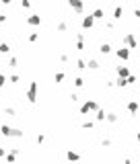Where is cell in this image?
I'll return each mask as SVG.
<instances>
[{"instance_id":"obj_1","label":"cell","mask_w":140,"mask_h":164,"mask_svg":"<svg viewBox=\"0 0 140 164\" xmlns=\"http://www.w3.org/2000/svg\"><path fill=\"white\" fill-rule=\"evenodd\" d=\"M0 133H2L4 137H15V139H21V137H25V131H23V129L10 127L8 123H4V125H0Z\"/></svg>"},{"instance_id":"obj_2","label":"cell","mask_w":140,"mask_h":164,"mask_svg":"<svg viewBox=\"0 0 140 164\" xmlns=\"http://www.w3.org/2000/svg\"><path fill=\"white\" fill-rule=\"evenodd\" d=\"M37 90H39V84H37V82H31V84L27 86V90H25V99H27V103H31V105L37 103Z\"/></svg>"},{"instance_id":"obj_3","label":"cell","mask_w":140,"mask_h":164,"mask_svg":"<svg viewBox=\"0 0 140 164\" xmlns=\"http://www.w3.org/2000/svg\"><path fill=\"white\" fill-rule=\"evenodd\" d=\"M99 109V105L93 101V99H87L85 103H82V107H80V115H91V113H95Z\"/></svg>"},{"instance_id":"obj_4","label":"cell","mask_w":140,"mask_h":164,"mask_svg":"<svg viewBox=\"0 0 140 164\" xmlns=\"http://www.w3.org/2000/svg\"><path fill=\"white\" fill-rule=\"evenodd\" d=\"M68 6L72 8L76 14H82L85 12V2H82V0H68Z\"/></svg>"},{"instance_id":"obj_5","label":"cell","mask_w":140,"mask_h":164,"mask_svg":"<svg viewBox=\"0 0 140 164\" xmlns=\"http://www.w3.org/2000/svg\"><path fill=\"white\" fill-rule=\"evenodd\" d=\"M80 25H82V29H85V31L93 29V25H95V16H93V14H89V16H82V23H80Z\"/></svg>"},{"instance_id":"obj_6","label":"cell","mask_w":140,"mask_h":164,"mask_svg":"<svg viewBox=\"0 0 140 164\" xmlns=\"http://www.w3.org/2000/svg\"><path fill=\"white\" fill-rule=\"evenodd\" d=\"M27 25L39 27V25H41V14H29V16H27Z\"/></svg>"},{"instance_id":"obj_7","label":"cell","mask_w":140,"mask_h":164,"mask_svg":"<svg viewBox=\"0 0 140 164\" xmlns=\"http://www.w3.org/2000/svg\"><path fill=\"white\" fill-rule=\"evenodd\" d=\"M124 45L126 47H136V37L132 33H124Z\"/></svg>"},{"instance_id":"obj_8","label":"cell","mask_w":140,"mask_h":164,"mask_svg":"<svg viewBox=\"0 0 140 164\" xmlns=\"http://www.w3.org/2000/svg\"><path fill=\"white\" fill-rule=\"evenodd\" d=\"M76 49L78 51L85 49V33H76Z\"/></svg>"},{"instance_id":"obj_9","label":"cell","mask_w":140,"mask_h":164,"mask_svg":"<svg viewBox=\"0 0 140 164\" xmlns=\"http://www.w3.org/2000/svg\"><path fill=\"white\" fill-rule=\"evenodd\" d=\"M115 72H118L120 78H128V76H130V70H128L126 66H118V68H115Z\"/></svg>"},{"instance_id":"obj_10","label":"cell","mask_w":140,"mask_h":164,"mask_svg":"<svg viewBox=\"0 0 140 164\" xmlns=\"http://www.w3.org/2000/svg\"><path fill=\"white\" fill-rule=\"evenodd\" d=\"M115 54H118L120 60H128V58H130V49H128V47H122V49H118Z\"/></svg>"},{"instance_id":"obj_11","label":"cell","mask_w":140,"mask_h":164,"mask_svg":"<svg viewBox=\"0 0 140 164\" xmlns=\"http://www.w3.org/2000/svg\"><path fill=\"white\" fill-rule=\"evenodd\" d=\"M91 14L95 16V21H101V19H105V10H103V8H95V10L91 12Z\"/></svg>"},{"instance_id":"obj_12","label":"cell","mask_w":140,"mask_h":164,"mask_svg":"<svg viewBox=\"0 0 140 164\" xmlns=\"http://www.w3.org/2000/svg\"><path fill=\"white\" fill-rule=\"evenodd\" d=\"M56 29H58L60 33H66V31H68V23H66V21H58V23H56Z\"/></svg>"},{"instance_id":"obj_13","label":"cell","mask_w":140,"mask_h":164,"mask_svg":"<svg viewBox=\"0 0 140 164\" xmlns=\"http://www.w3.org/2000/svg\"><path fill=\"white\" fill-rule=\"evenodd\" d=\"M122 16H124V8H122V6H115V8H113V19L120 21Z\"/></svg>"},{"instance_id":"obj_14","label":"cell","mask_w":140,"mask_h":164,"mask_svg":"<svg viewBox=\"0 0 140 164\" xmlns=\"http://www.w3.org/2000/svg\"><path fill=\"white\" fill-rule=\"evenodd\" d=\"M87 68H89V70H99V62H97L95 58H91V60L87 62Z\"/></svg>"},{"instance_id":"obj_15","label":"cell","mask_w":140,"mask_h":164,"mask_svg":"<svg viewBox=\"0 0 140 164\" xmlns=\"http://www.w3.org/2000/svg\"><path fill=\"white\" fill-rule=\"evenodd\" d=\"M99 51H101L103 56H109V54H111V45H109V43H101V47H99Z\"/></svg>"},{"instance_id":"obj_16","label":"cell","mask_w":140,"mask_h":164,"mask_svg":"<svg viewBox=\"0 0 140 164\" xmlns=\"http://www.w3.org/2000/svg\"><path fill=\"white\" fill-rule=\"evenodd\" d=\"M105 117H107V113H105L103 109H97V111H95V119H97V121H105Z\"/></svg>"},{"instance_id":"obj_17","label":"cell","mask_w":140,"mask_h":164,"mask_svg":"<svg viewBox=\"0 0 140 164\" xmlns=\"http://www.w3.org/2000/svg\"><path fill=\"white\" fill-rule=\"evenodd\" d=\"M66 160H80V156H78L74 150H68V152H66Z\"/></svg>"},{"instance_id":"obj_18","label":"cell","mask_w":140,"mask_h":164,"mask_svg":"<svg viewBox=\"0 0 140 164\" xmlns=\"http://www.w3.org/2000/svg\"><path fill=\"white\" fill-rule=\"evenodd\" d=\"M74 68H76V70H85V68H87V62H85L82 58H78V60L74 62Z\"/></svg>"},{"instance_id":"obj_19","label":"cell","mask_w":140,"mask_h":164,"mask_svg":"<svg viewBox=\"0 0 140 164\" xmlns=\"http://www.w3.org/2000/svg\"><path fill=\"white\" fill-rule=\"evenodd\" d=\"M126 109H128L130 113H136V111H138V103H136V101H130V103L126 105Z\"/></svg>"},{"instance_id":"obj_20","label":"cell","mask_w":140,"mask_h":164,"mask_svg":"<svg viewBox=\"0 0 140 164\" xmlns=\"http://www.w3.org/2000/svg\"><path fill=\"white\" fill-rule=\"evenodd\" d=\"M8 51H10V45H8V43H0V54L6 56Z\"/></svg>"},{"instance_id":"obj_21","label":"cell","mask_w":140,"mask_h":164,"mask_svg":"<svg viewBox=\"0 0 140 164\" xmlns=\"http://www.w3.org/2000/svg\"><path fill=\"white\" fill-rule=\"evenodd\" d=\"M105 121H109V123H115V121H118V115H115V113H107Z\"/></svg>"},{"instance_id":"obj_22","label":"cell","mask_w":140,"mask_h":164,"mask_svg":"<svg viewBox=\"0 0 140 164\" xmlns=\"http://www.w3.org/2000/svg\"><path fill=\"white\" fill-rule=\"evenodd\" d=\"M72 82H74V86H76V88H82V86H85V80H82L80 76H76V78H74Z\"/></svg>"},{"instance_id":"obj_23","label":"cell","mask_w":140,"mask_h":164,"mask_svg":"<svg viewBox=\"0 0 140 164\" xmlns=\"http://www.w3.org/2000/svg\"><path fill=\"white\" fill-rule=\"evenodd\" d=\"M80 127H82V129H93V127H95V121H93V119H91V121H85Z\"/></svg>"},{"instance_id":"obj_24","label":"cell","mask_w":140,"mask_h":164,"mask_svg":"<svg viewBox=\"0 0 140 164\" xmlns=\"http://www.w3.org/2000/svg\"><path fill=\"white\" fill-rule=\"evenodd\" d=\"M37 39H39V33H29V37H27V41H29V43H35Z\"/></svg>"},{"instance_id":"obj_25","label":"cell","mask_w":140,"mask_h":164,"mask_svg":"<svg viewBox=\"0 0 140 164\" xmlns=\"http://www.w3.org/2000/svg\"><path fill=\"white\" fill-rule=\"evenodd\" d=\"M4 115H8V117H17V111H15L12 107H6V109H4Z\"/></svg>"},{"instance_id":"obj_26","label":"cell","mask_w":140,"mask_h":164,"mask_svg":"<svg viewBox=\"0 0 140 164\" xmlns=\"http://www.w3.org/2000/svg\"><path fill=\"white\" fill-rule=\"evenodd\" d=\"M8 66H10V68H17V66H19V60H17L15 56H12V58H8Z\"/></svg>"},{"instance_id":"obj_27","label":"cell","mask_w":140,"mask_h":164,"mask_svg":"<svg viewBox=\"0 0 140 164\" xmlns=\"http://www.w3.org/2000/svg\"><path fill=\"white\" fill-rule=\"evenodd\" d=\"M54 80H56V82L60 84V82L64 80V72H56V74H54Z\"/></svg>"},{"instance_id":"obj_28","label":"cell","mask_w":140,"mask_h":164,"mask_svg":"<svg viewBox=\"0 0 140 164\" xmlns=\"http://www.w3.org/2000/svg\"><path fill=\"white\" fill-rule=\"evenodd\" d=\"M101 146H103V148H109V146H111V139H109V137H103V139H101Z\"/></svg>"},{"instance_id":"obj_29","label":"cell","mask_w":140,"mask_h":164,"mask_svg":"<svg viewBox=\"0 0 140 164\" xmlns=\"http://www.w3.org/2000/svg\"><path fill=\"white\" fill-rule=\"evenodd\" d=\"M19 80H21V78H19V76H17V74H12V76H10V78H8V82H10V84H17V82H19Z\"/></svg>"},{"instance_id":"obj_30","label":"cell","mask_w":140,"mask_h":164,"mask_svg":"<svg viewBox=\"0 0 140 164\" xmlns=\"http://www.w3.org/2000/svg\"><path fill=\"white\" fill-rule=\"evenodd\" d=\"M105 29H109V31H113V29H115V25H113V21H107V23H105Z\"/></svg>"},{"instance_id":"obj_31","label":"cell","mask_w":140,"mask_h":164,"mask_svg":"<svg viewBox=\"0 0 140 164\" xmlns=\"http://www.w3.org/2000/svg\"><path fill=\"white\" fill-rule=\"evenodd\" d=\"M4 84H6V76L0 74V88H4Z\"/></svg>"},{"instance_id":"obj_32","label":"cell","mask_w":140,"mask_h":164,"mask_svg":"<svg viewBox=\"0 0 140 164\" xmlns=\"http://www.w3.org/2000/svg\"><path fill=\"white\" fill-rule=\"evenodd\" d=\"M21 6H23V8H31V2H29V0H23Z\"/></svg>"},{"instance_id":"obj_33","label":"cell","mask_w":140,"mask_h":164,"mask_svg":"<svg viewBox=\"0 0 140 164\" xmlns=\"http://www.w3.org/2000/svg\"><path fill=\"white\" fill-rule=\"evenodd\" d=\"M43 142H45V135L39 133V135H37V144H43Z\"/></svg>"},{"instance_id":"obj_34","label":"cell","mask_w":140,"mask_h":164,"mask_svg":"<svg viewBox=\"0 0 140 164\" xmlns=\"http://www.w3.org/2000/svg\"><path fill=\"white\" fill-rule=\"evenodd\" d=\"M60 62L66 64V62H68V54H60Z\"/></svg>"},{"instance_id":"obj_35","label":"cell","mask_w":140,"mask_h":164,"mask_svg":"<svg viewBox=\"0 0 140 164\" xmlns=\"http://www.w3.org/2000/svg\"><path fill=\"white\" fill-rule=\"evenodd\" d=\"M6 152H8L6 148H2V146H0V158H4V156H6Z\"/></svg>"},{"instance_id":"obj_36","label":"cell","mask_w":140,"mask_h":164,"mask_svg":"<svg viewBox=\"0 0 140 164\" xmlns=\"http://www.w3.org/2000/svg\"><path fill=\"white\" fill-rule=\"evenodd\" d=\"M70 99H72V103H78V95H76V92H72V95H70Z\"/></svg>"},{"instance_id":"obj_37","label":"cell","mask_w":140,"mask_h":164,"mask_svg":"<svg viewBox=\"0 0 140 164\" xmlns=\"http://www.w3.org/2000/svg\"><path fill=\"white\" fill-rule=\"evenodd\" d=\"M10 2H12V0H0V4H2V6H8Z\"/></svg>"},{"instance_id":"obj_38","label":"cell","mask_w":140,"mask_h":164,"mask_svg":"<svg viewBox=\"0 0 140 164\" xmlns=\"http://www.w3.org/2000/svg\"><path fill=\"white\" fill-rule=\"evenodd\" d=\"M136 82V76H128V84H134Z\"/></svg>"},{"instance_id":"obj_39","label":"cell","mask_w":140,"mask_h":164,"mask_svg":"<svg viewBox=\"0 0 140 164\" xmlns=\"http://www.w3.org/2000/svg\"><path fill=\"white\" fill-rule=\"evenodd\" d=\"M0 23H6V14L4 12H0Z\"/></svg>"},{"instance_id":"obj_40","label":"cell","mask_w":140,"mask_h":164,"mask_svg":"<svg viewBox=\"0 0 140 164\" xmlns=\"http://www.w3.org/2000/svg\"><path fill=\"white\" fill-rule=\"evenodd\" d=\"M134 14H136V16H140V8H138V10H136V12H134Z\"/></svg>"},{"instance_id":"obj_41","label":"cell","mask_w":140,"mask_h":164,"mask_svg":"<svg viewBox=\"0 0 140 164\" xmlns=\"http://www.w3.org/2000/svg\"><path fill=\"white\" fill-rule=\"evenodd\" d=\"M136 139H138V144H140V133H138V135H136Z\"/></svg>"},{"instance_id":"obj_42","label":"cell","mask_w":140,"mask_h":164,"mask_svg":"<svg viewBox=\"0 0 140 164\" xmlns=\"http://www.w3.org/2000/svg\"><path fill=\"white\" fill-rule=\"evenodd\" d=\"M19 2H23V0H19Z\"/></svg>"}]
</instances>
